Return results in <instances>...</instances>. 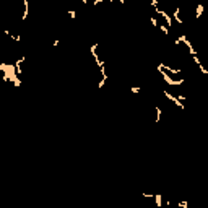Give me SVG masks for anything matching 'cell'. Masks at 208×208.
<instances>
[{"instance_id":"8fae6325","label":"cell","mask_w":208,"mask_h":208,"mask_svg":"<svg viewBox=\"0 0 208 208\" xmlns=\"http://www.w3.org/2000/svg\"><path fill=\"white\" fill-rule=\"evenodd\" d=\"M117 2H119V3H122V5H124V3H125V0H117Z\"/></svg>"},{"instance_id":"8992f818","label":"cell","mask_w":208,"mask_h":208,"mask_svg":"<svg viewBox=\"0 0 208 208\" xmlns=\"http://www.w3.org/2000/svg\"><path fill=\"white\" fill-rule=\"evenodd\" d=\"M154 200H156L158 208H161L163 207V197H161V195H154Z\"/></svg>"},{"instance_id":"9c48e42d","label":"cell","mask_w":208,"mask_h":208,"mask_svg":"<svg viewBox=\"0 0 208 208\" xmlns=\"http://www.w3.org/2000/svg\"><path fill=\"white\" fill-rule=\"evenodd\" d=\"M177 207H181V208H187V207H189V203H187V202H177Z\"/></svg>"},{"instance_id":"6da1fadb","label":"cell","mask_w":208,"mask_h":208,"mask_svg":"<svg viewBox=\"0 0 208 208\" xmlns=\"http://www.w3.org/2000/svg\"><path fill=\"white\" fill-rule=\"evenodd\" d=\"M158 72L163 75V78H164V81L168 83L169 86H179V85H182L184 83V78H179V80H174L173 76L169 75L168 72H164V70H161V68H158Z\"/></svg>"},{"instance_id":"3957f363","label":"cell","mask_w":208,"mask_h":208,"mask_svg":"<svg viewBox=\"0 0 208 208\" xmlns=\"http://www.w3.org/2000/svg\"><path fill=\"white\" fill-rule=\"evenodd\" d=\"M203 11H205V5H203V3H198L197 8H195V18H197V20H200V18H202Z\"/></svg>"},{"instance_id":"7a4b0ae2","label":"cell","mask_w":208,"mask_h":208,"mask_svg":"<svg viewBox=\"0 0 208 208\" xmlns=\"http://www.w3.org/2000/svg\"><path fill=\"white\" fill-rule=\"evenodd\" d=\"M163 94H164V96H166V99H168V101H171L174 104V106L176 107H181V109H185V104H182V101H181V99H179L177 96H174V94H171V93L169 91H163Z\"/></svg>"},{"instance_id":"277c9868","label":"cell","mask_w":208,"mask_h":208,"mask_svg":"<svg viewBox=\"0 0 208 208\" xmlns=\"http://www.w3.org/2000/svg\"><path fill=\"white\" fill-rule=\"evenodd\" d=\"M173 18L176 21H177L179 25H182V18H181V8H179V7H176V8H174V11H173Z\"/></svg>"},{"instance_id":"ba28073f","label":"cell","mask_w":208,"mask_h":208,"mask_svg":"<svg viewBox=\"0 0 208 208\" xmlns=\"http://www.w3.org/2000/svg\"><path fill=\"white\" fill-rule=\"evenodd\" d=\"M68 16H70L72 20H75L76 18V11L75 10H68Z\"/></svg>"},{"instance_id":"52a82bcc","label":"cell","mask_w":208,"mask_h":208,"mask_svg":"<svg viewBox=\"0 0 208 208\" xmlns=\"http://www.w3.org/2000/svg\"><path fill=\"white\" fill-rule=\"evenodd\" d=\"M140 91H142V88L140 86H132L130 88V93H133V94H138Z\"/></svg>"},{"instance_id":"30bf717a","label":"cell","mask_w":208,"mask_h":208,"mask_svg":"<svg viewBox=\"0 0 208 208\" xmlns=\"http://www.w3.org/2000/svg\"><path fill=\"white\" fill-rule=\"evenodd\" d=\"M59 44H60V39H56L54 42H52V46H54V47H57Z\"/></svg>"},{"instance_id":"5b68a950","label":"cell","mask_w":208,"mask_h":208,"mask_svg":"<svg viewBox=\"0 0 208 208\" xmlns=\"http://www.w3.org/2000/svg\"><path fill=\"white\" fill-rule=\"evenodd\" d=\"M161 116H163V109L159 106H156L154 107V119H156V124L161 120Z\"/></svg>"}]
</instances>
